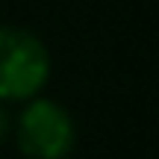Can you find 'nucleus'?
Listing matches in <instances>:
<instances>
[{
    "mask_svg": "<svg viewBox=\"0 0 159 159\" xmlns=\"http://www.w3.org/2000/svg\"><path fill=\"white\" fill-rule=\"evenodd\" d=\"M50 80V50L27 27L0 24V103H27Z\"/></svg>",
    "mask_w": 159,
    "mask_h": 159,
    "instance_id": "f257e3e1",
    "label": "nucleus"
},
{
    "mask_svg": "<svg viewBox=\"0 0 159 159\" xmlns=\"http://www.w3.org/2000/svg\"><path fill=\"white\" fill-rule=\"evenodd\" d=\"M15 139L27 159H68L77 144V124L59 100L35 94L18 112Z\"/></svg>",
    "mask_w": 159,
    "mask_h": 159,
    "instance_id": "f03ea898",
    "label": "nucleus"
},
{
    "mask_svg": "<svg viewBox=\"0 0 159 159\" xmlns=\"http://www.w3.org/2000/svg\"><path fill=\"white\" fill-rule=\"evenodd\" d=\"M9 133H12V118H9V112L3 109V103H0V144L9 139Z\"/></svg>",
    "mask_w": 159,
    "mask_h": 159,
    "instance_id": "7ed1b4c3",
    "label": "nucleus"
}]
</instances>
